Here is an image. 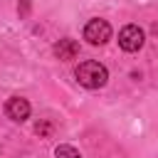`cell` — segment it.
<instances>
[{
	"instance_id": "5",
	"label": "cell",
	"mask_w": 158,
	"mask_h": 158,
	"mask_svg": "<svg viewBox=\"0 0 158 158\" xmlns=\"http://www.w3.org/2000/svg\"><path fill=\"white\" fill-rule=\"evenodd\" d=\"M54 54H57V59H62V62L77 59V54H79V44H77V40H69V37L59 40V42L54 44Z\"/></svg>"
},
{
	"instance_id": "3",
	"label": "cell",
	"mask_w": 158,
	"mask_h": 158,
	"mask_svg": "<svg viewBox=\"0 0 158 158\" xmlns=\"http://www.w3.org/2000/svg\"><path fill=\"white\" fill-rule=\"evenodd\" d=\"M146 42V35L138 25H126L121 32H118V47L123 52H138Z\"/></svg>"
},
{
	"instance_id": "1",
	"label": "cell",
	"mask_w": 158,
	"mask_h": 158,
	"mask_svg": "<svg viewBox=\"0 0 158 158\" xmlns=\"http://www.w3.org/2000/svg\"><path fill=\"white\" fill-rule=\"evenodd\" d=\"M74 74H77V81H79L81 86H86V89H99V86H104L106 79H109L106 67H104L101 62H94V59L81 62Z\"/></svg>"
},
{
	"instance_id": "2",
	"label": "cell",
	"mask_w": 158,
	"mask_h": 158,
	"mask_svg": "<svg viewBox=\"0 0 158 158\" xmlns=\"http://www.w3.org/2000/svg\"><path fill=\"white\" fill-rule=\"evenodd\" d=\"M84 40L89 42V44H106L109 40H111V25L106 22V20H101V17H94V20H89L86 25H84Z\"/></svg>"
},
{
	"instance_id": "6",
	"label": "cell",
	"mask_w": 158,
	"mask_h": 158,
	"mask_svg": "<svg viewBox=\"0 0 158 158\" xmlns=\"http://www.w3.org/2000/svg\"><path fill=\"white\" fill-rule=\"evenodd\" d=\"M54 158H81V153H79L74 146L62 143V146H57V148H54Z\"/></svg>"
},
{
	"instance_id": "7",
	"label": "cell",
	"mask_w": 158,
	"mask_h": 158,
	"mask_svg": "<svg viewBox=\"0 0 158 158\" xmlns=\"http://www.w3.org/2000/svg\"><path fill=\"white\" fill-rule=\"evenodd\" d=\"M35 131H37L40 136H49V131H52V123H49V121H40V123L35 126Z\"/></svg>"
},
{
	"instance_id": "8",
	"label": "cell",
	"mask_w": 158,
	"mask_h": 158,
	"mask_svg": "<svg viewBox=\"0 0 158 158\" xmlns=\"http://www.w3.org/2000/svg\"><path fill=\"white\" fill-rule=\"evenodd\" d=\"M22 2V10H20V15H27L30 12V0H20Z\"/></svg>"
},
{
	"instance_id": "4",
	"label": "cell",
	"mask_w": 158,
	"mask_h": 158,
	"mask_svg": "<svg viewBox=\"0 0 158 158\" xmlns=\"http://www.w3.org/2000/svg\"><path fill=\"white\" fill-rule=\"evenodd\" d=\"M5 114H7V118L22 123V121L30 116V101L22 99V96H12V99L5 101Z\"/></svg>"
}]
</instances>
